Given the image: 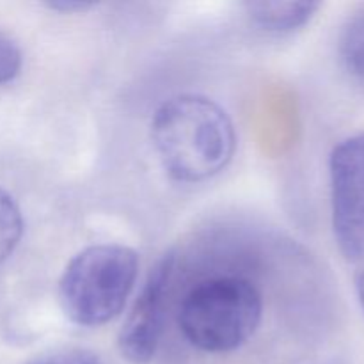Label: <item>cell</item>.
<instances>
[{"label": "cell", "instance_id": "obj_1", "mask_svg": "<svg viewBox=\"0 0 364 364\" xmlns=\"http://www.w3.org/2000/svg\"><path fill=\"white\" fill-rule=\"evenodd\" d=\"M151 144L164 171L180 183L212 180L230 166L237 132L230 114L203 95H176L153 112Z\"/></svg>", "mask_w": 364, "mask_h": 364}, {"label": "cell", "instance_id": "obj_2", "mask_svg": "<svg viewBox=\"0 0 364 364\" xmlns=\"http://www.w3.org/2000/svg\"><path fill=\"white\" fill-rule=\"evenodd\" d=\"M262 316L263 299L255 283L219 276L188 290L178 309V327L198 350L228 354L251 340Z\"/></svg>", "mask_w": 364, "mask_h": 364}, {"label": "cell", "instance_id": "obj_3", "mask_svg": "<svg viewBox=\"0 0 364 364\" xmlns=\"http://www.w3.org/2000/svg\"><path fill=\"white\" fill-rule=\"evenodd\" d=\"M139 274V256L121 244H96L75 255L59 279L64 315L82 327H100L123 311Z\"/></svg>", "mask_w": 364, "mask_h": 364}, {"label": "cell", "instance_id": "obj_4", "mask_svg": "<svg viewBox=\"0 0 364 364\" xmlns=\"http://www.w3.org/2000/svg\"><path fill=\"white\" fill-rule=\"evenodd\" d=\"M333 233L347 262H364V132L343 139L329 156Z\"/></svg>", "mask_w": 364, "mask_h": 364}, {"label": "cell", "instance_id": "obj_5", "mask_svg": "<svg viewBox=\"0 0 364 364\" xmlns=\"http://www.w3.org/2000/svg\"><path fill=\"white\" fill-rule=\"evenodd\" d=\"M173 272L174 255L169 252L156 262L142 284L141 294L117 334V348L124 361L149 364L155 359L166 327L167 297Z\"/></svg>", "mask_w": 364, "mask_h": 364}, {"label": "cell", "instance_id": "obj_6", "mask_svg": "<svg viewBox=\"0 0 364 364\" xmlns=\"http://www.w3.org/2000/svg\"><path fill=\"white\" fill-rule=\"evenodd\" d=\"M322 4L318 2H245L251 23L272 34H291L313 20Z\"/></svg>", "mask_w": 364, "mask_h": 364}, {"label": "cell", "instance_id": "obj_7", "mask_svg": "<svg viewBox=\"0 0 364 364\" xmlns=\"http://www.w3.org/2000/svg\"><path fill=\"white\" fill-rule=\"evenodd\" d=\"M338 57L348 75L364 82V7L350 14L341 27Z\"/></svg>", "mask_w": 364, "mask_h": 364}, {"label": "cell", "instance_id": "obj_8", "mask_svg": "<svg viewBox=\"0 0 364 364\" xmlns=\"http://www.w3.org/2000/svg\"><path fill=\"white\" fill-rule=\"evenodd\" d=\"M23 235V215L13 196L0 187V263L18 247Z\"/></svg>", "mask_w": 364, "mask_h": 364}, {"label": "cell", "instance_id": "obj_9", "mask_svg": "<svg viewBox=\"0 0 364 364\" xmlns=\"http://www.w3.org/2000/svg\"><path fill=\"white\" fill-rule=\"evenodd\" d=\"M21 70V50L16 43L0 32V84L14 80Z\"/></svg>", "mask_w": 364, "mask_h": 364}, {"label": "cell", "instance_id": "obj_10", "mask_svg": "<svg viewBox=\"0 0 364 364\" xmlns=\"http://www.w3.org/2000/svg\"><path fill=\"white\" fill-rule=\"evenodd\" d=\"M28 364H102V361L87 350H60L34 359Z\"/></svg>", "mask_w": 364, "mask_h": 364}, {"label": "cell", "instance_id": "obj_11", "mask_svg": "<svg viewBox=\"0 0 364 364\" xmlns=\"http://www.w3.org/2000/svg\"><path fill=\"white\" fill-rule=\"evenodd\" d=\"M45 6L57 13H87L98 4L85 2V0H52V2H46Z\"/></svg>", "mask_w": 364, "mask_h": 364}, {"label": "cell", "instance_id": "obj_12", "mask_svg": "<svg viewBox=\"0 0 364 364\" xmlns=\"http://www.w3.org/2000/svg\"><path fill=\"white\" fill-rule=\"evenodd\" d=\"M354 287H355V295H358L359 306H361L364 313V262H361V267H359L358 272H355Z\"/></svg>", "mask_w": 364, "mask_h": 364}, {"label": "cell", "instance_id": "obj_13", "mask_svg": "<svg viewBox=\"0 0 364 364\" xmlns=\"http://www.w3.org/2000/svg\"><path fill=\"white\" fill-rule=\"evenodd\" d=\"M311 364H341L340 361H320V363H311Z\"/></svg>", "mask_w": 364, "mask_h": 364}]
</instances>
